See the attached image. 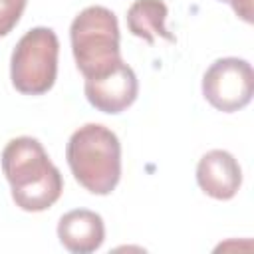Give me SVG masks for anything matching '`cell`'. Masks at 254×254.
I'll return each mask as SVG.
<instances>
[{"label":"cell","instance_id":"6da1fadb","mask_svg":"<svg viewBox=\"0 0 254 254\" xmlns=\"http://www.w3.org/2000/svg\"><path fill=\"white\" fill-rule=\"evenodd\" d=\"M2 171L12 189V200L26 212H42L58 202L64 190L60 169L34 137L10 139L2 151Z\"/></svg>","mask_w":254,"mask_h":254},{"label":"cell","instance_id":"7a4b0ae2","mask_svg":"<svg viewBox=\"0 0 254 254\" xmlns=\"http://www.w3.org/2000/svg\"><path fill=\"white\" fill-rule=\"evenodd\" d=\"M73 179L91 194H109L121 179V143L99 123L75 129L65 147Z\"/></svg>","mask_w":254,"mask_h":254},{"label":"cell","instance_id":"3957f363","mask_svg":"<svg viewBox=\"0 0 254 254\" xmlns=\"http://www.w3.org/2000/svg\"><path fill=\"white\" fill-rule=\"evenodd\" d=\"M69 40L75 65L83 77L103 75L123 60L119 22L105 6L83 8L69 26Z\"/></svg>","mask_w":254,"mask_h":254},{"label":"cell","instance_id":"277c9868","mask_svg":"<svg viewBox=\"0 0 254 254\" xmlns=\"http://www.w3.org/2000/svg\"><path fill=\"white\" fill-rule=\"evenodd\" d=\"M60 42L52 28H32L16 44L10 60V79L24 95L50 91L58 75Z\"/></svg>","mask_w":254,"mask_h":254},{"label":"cell","instance_id":"5b68a950","mask_svg":"<svg viewBox=\"0 0 254 254\" xmlns=\"http://www.w3.org/2000/svg\"><path fill=\"white\" fill-rule=\"evenodd\" d=\"M254 93L252 65L242 58H220L202 75L204 99L222 113L246 107Z\"/></svg>","mask_w":254,"mask_h":254},{"label":"cell","instance_id":"8992f818","mask_svg":"<svg viewBox=\"0 0 254 254\" xmlns=\"http://www.w3.org/2000/svg\"><path fill=\"white\" fill-rule=\"evenodd\" d=\"M83 91L87 101L97 111L117 115L135 103L139 93V81L135 71L121 60L107 73L97 77H85Z\"/></svg>","mask_w":254,"mask_h":254},{"label":"cell","instance_id":"52a82bcc","mask_svg":"<svg viewBox=\"0 0 254 254\" xmlns=\"http://www.w3.org/2000/svg\"><path fill=\"white\" fill-rule=\"evenodd\" d=\"M196 183L204 194L216 200H230L242 187V169L234 155L212 149L204 153L196 165Z\"/></svg>","mask_w":254,"mask_h":254},{"label":"cell","instance_id":"ba28073f","mask_svg":"<svg viewBox=\"0 0 254 254\" xmlns=\"http://www.w3.org/2000/svg\"><path fill=\"white\" fill-rule=\"evenodd\" d=\"M58 238L71 254H91L105 240L103 218L87 208L69 210L58 222Z\"/></svg>","mask_w":254,"mask_h":254},{"label":"cell","instance_id":"9c48e42d","mask_svg":"<svg viewBox=\"0 0 254 254\" xmlns=\"http://www.w3.org/2000/svg\"><path fill=\"white\" fill-rule=\"evenodd\" d=\"M167 16L169 8L163 0H135L127 10V28L133 36L145 40L147 44H155L157 38L177 42L165 26Z\"/></svg>","mask_w":254,"mask_h":254},{"label":"cell","instance_id":"30bf717a","mask_svg":"<svg viewBox=\"0 0 254 254\" xmlns=\"http://www.w3.org/2000/svg\"><path fill=\"white\" fill-rule=\"evenodd\" d=\"M28 0H0V38L10 34L22 18Z\"/></svg>","mask_w":254,"mask_h":254},{"label":"cell","instance_id":"8fae6325","mask_svg":"<svg viewBox=\"0 0 254 254\" xmlns=\"http://www.w3.org/2000/svg\"><path fill=\"white\" fill-rule=\"evenodd\" d=\"M236 16H240L244 22L252 24V0H228Z\"/></svg>","mask_w":254,"mask_h":254},{"label":"cell","instance_id":"7c38bea8","mask_svg":"<svg viewBox=\"0 0 254 254\" xmlns=\"http://www.w3.org/2000/svg\"><path fill=\"white\" fill-rule=\"evenodd\" d=\"M218 2H228V0H218Z\"/></svg>","mask_w":254,"mask_h":254}]
</instances>
